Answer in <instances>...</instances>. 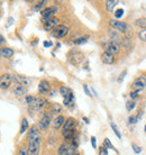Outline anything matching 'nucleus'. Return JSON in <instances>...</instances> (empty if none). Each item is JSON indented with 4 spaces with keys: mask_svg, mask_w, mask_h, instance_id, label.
Segmentation results:
<instances>
[{
    "mask_svg": "<svg viewBox=\"0 0 146 155\" xmlns=\"http://www.w3.org/2000/svg\"><path fill=\"white\" fill-rule=\"evenodd\" d=\"M51 90V84L47 80H42L38 84V91L41 94H47Z\"/></svg>",
    "mask_w": 146,
    "mask_h": 155,
    "instance_id": "obj_17",
    "label": "nucleus"
},
{
    "mask_svg": "<svg viewBox=\"0 0 146 155\" xmlns=\"http://www.w3.org/2000/svg\"><path fill=\"white\" fill-rule=\"evenodd\" d=\"M17 155H28V146H26V145H22V146L18 148Z\"/></svg>",
    "mask_w": 146,
    "mask_h": 155,
    "instance_id": "obj_29",
    "label": "nucleus"
},
{
    "mask_svg": "<svg viewBox=\"0 0 146 155\" xmlns=\"http://www.w3.org/2000/svg\"><path fill=\"white\" fill-rule=\"evenodd\" d=\"M102 145H104L105 147H107V148H111V150H114V151H116L117 153H118V151L116 150L115 147H114V145L111 144V142L109 140V138H105L104 140V143H102Z\"/></svg>",
    "mask_w": 146,
    "mask_h": 155,
    "instance_id": "obj_31",
    "label": "nucleus"
},
{
    "mask_svg": "<svg viewBox=\"0 0 146 155\" xmlns=\"http://www.w3.org/2000/svg\"><path fill=\"white\" fill-rule=\"evenodd\" d=\"M51 120H52V114L46 113L43 115V117L38 121V129L41 132H45L48 129L51 125Z\"/></svg>",
    "mask_w": 146,
    "mask_h": 155,
    "instance_id": "obj_5",
    "label": "nucleus"
},
{
    "mask_svg": "<svg viewBox=\"0 0 146 155\" xmlns=\"http://www.w3.org/2000/svg\"><path fill=\"white\" fill-rule=\"evenodd\" d=\"M27 140H28V143H33V142H36V140H42L41 130H39L36 126H33V127L28 130Z\"/></svg>",
    "mask_w": 146,
    "mask_h": 155,
    "instance_id": "obj_8",
    "label": "nucleus"
},
{
    "mask_svg": "<svg viewBox=\"0 0 146 155\" xmlns=\"http://www.w3.org/2000/svg\"><path fill=\"white\" fill-rule=\"evenodd\" d=\"M138 37L141 41L146 43V29H142V31H139L138 33Z\"/></svg>",
    "mask_w": 146,
    "mask_h": 155,
    "instance_id": "obj_37",
    "label": "nucleus"
},
{
    "mask_svg": "<svg viewBox=\"0 0 146 155\" xmlns=\"http://www.w3.org/2000/svg\"><path fill=\"white\" fill-rule=\"evenodd\" d=\"M74 155H80V153H79V152H77V153H75Z\"/></svg>",
    "mask_w": 146,
    "mask_h": 155,
    "instance_id": "obj_49",
    "label": "nucleus"
},
{
    "mask_svg": "<svg viewBox=\"0 0 146 155\" xmlns=\"http://www.w3.org/2000/svg\"><path fill=\"white\" fill-rule=\"evenodd\" d=\"M91 145H92V147L96 150L97 148V140H96V137H95V136L91 137Z\"/></svg>",
    "mask_w": 146,
    "mask_h": 155,
    "instance_id": "obj_43",
    "label": "nucleus"
},
{
    "mask_svg": "<svg viewBox=\"0 0 146 155\" xmlns=\"http://www.w3.org/2000/svg\"><path fill=\"white\" fill-rule=\"evenodd\" d=\"M12 83V74L4 73L0 75V89L7 90Z\"/></svg>",
    "mask_w": 146,
    "mask_h": 155,
    "instance_id": "obj_6",
    "label": "nucleus"
},
{
    "mask_svg": "<svg viewBox=\"0 0 146 155\" xmlns=\"http://www.w3.org/2000/svg\"><path fill=\"white\" fill-rule=\"evenodd\" d=\"M2 43H5V37L2 35H0V44H2Z\"/></svg>",
    "mask_w": 146,
    "mask_h": 155,
    "instance_id": "obj_47",
    "label": "nucleus"
},
{
    "mask_svg": "<svg viewBox=\"0 0 146 155\" xmlns=\"http://www.w3.org/2000/svg\"><path fill=\"white\" fill-rule=\"evenodd\" d=\"M46 105V100L41 97H34L33 101L28 105V108L31 111H38L39 109H42L44 106Z\"/></svg>",
    "mask_w": 146,
    "mask_h": 155,
    "instance_id": "obj_3",
    "label": "nucleus"
},
{
    "mask_svg": "<svg viewBox=\"0 0 146 155\" xmlns=\"http://www.w3.org/2000/svg\"><path fill=\"white\" fill-rule=\"evenodd\" d=\"M135 107H136V102H135L134 100H128L126 102V109H127V111H133Z\"/></svg>",
    "mask_w": 146,
    "mask_h": 155,
    "instance_id": "obj_30",
    "label": "nucleus"
},
{
    "mask_svg": "<svg viewBox=\"0 0 146 155\" xmlns=\"http://www.w3.org/2000/svg\"><path fill=\"white\" fill-rule=\"evenodd\" d=\"M0 55H1V58H12L14 56V50L7 46H1L0 47Z\"/></svg>",
    "mask_w": 146,
    "mask_h": 155,
    "instance_id": "obj_18",
    "label": "nucleus"
},
{
    "mask_svg": "<svg viewBox=\"0 0 146 155\" xmlns=\"http://www.w3.org/2000/svg\"><path fill=\"white\" fill-rule=\"evenodd\" d=\"M58 21H60V20H58V18H55V17H52V18H48V19L42 18L43 26H44V28H45L46 31H53L56 26H58Z\"/></svg>",
    "mask_w": 146,
    "mask_h": 155,
    "instance_id": "obj_10",
    "label": "nucleus"
},
{
    "mask_svg": "<svg viewBox=\"0 0 146 155\" xmlns=\"http://www.w3.org/2000/svg\"><path fill=\"white\" fill-rule=\"evenodd\" d=\"M121 46L124 47V48H126V50H131V47H133V42H131V38H127V37H124L123 42H121V44H120Z\"/></svg>",
    "mask_w": 146,
    "mask_h": 155,
    "instance_id": "obj_23",
    "label": "nucleus"
},
{
    "mask_svg": "<svg viewBox=\"0 0 146 155\" xmlns=\"http://www.w3.org/2000/svg\"><path fill=\"white\" fill-rule=\"evenodd\" d=\"M68 60L73 65H79L85 61V54L81 51L73 48L68 53Z\"/></svg>",
    "mask_w": 146,
    "mask_h": 155,
    "instance_id": "obj_2",
    "label": "nucleus"
},
{
    "mask_svg": "<svg viewBox=\"0 0 146 155\" xmlns=\"http://www.w3.org/2000/svg\"><path fill=\"white\" fill-rule=\"evenodd\" d=\"M118 4H119L118 0H107V1H106V9H107V12H109V14H112L115 7Z\"/></svg>",
    "mask_w": 146,
    "mask_h": 155,
    "instance_id": "obj_21",
    "label": "nucleus"
},
{
    "mask_svg": "<svg viewBox=\"0 0 146 155\" xmlns=\"http://www.w3.org/2000/svg\"><path fill=\"white\" fill-rule=\"evenodd\" d=\"M83 120H85V121L87 123V124H89V119H88V118H85V117H83Z\"/></svg>",
    "mask_w": 146,
    "mask_h": 155,
    "instance_id": "obj_48",
    "label": "nucleus"
},
{
    "mask_svg": "<svg viewBox=\"0 0 146 155\" xmlns=\"http://www.w3.org/2000/svg\"><path fill=\"white\" fill-rule=\"evenodd\" d=\"M69 27H66L65 25H58L52 31V36L55 38H63L69 34Z\"/></svg>",
    "mask_w": 146,
    "mask_h": 155,
    "instance_id": "obj_4",
    "label": "nucleus"
},
{
    "mask_svg": "<svg viewBox=\"0 0 146 155\" xmlns=\"http://www.w3.org/2000/svg\"><path fill=\"white\" fill-rule=\"evenodd\" d=\"M90 38V36L89 35H85V36H81L79 38H77L74 41V44L75 45H80V44H85V43L88 42V39Z\"/></svg>",
    "mask_w": 146,
    "mask_h": 155,
    "instance_id": "obj_27",
    "label": "nucleus"
},
{
    "mask_svg": "<svg viewBox=\"0 0 146 155\" xmlns=\"http://www.w3.org/2000/svg\"><path fill=\"white\" fill-rule=\"evenodd\" d=\"M127 74V70H124V72H121L120 73V75H119V78H118V83H121V82L124 81V79H125V75Z\"/></svg>",
    "mask_w": 146,
    "mask_h": 155,
    "instance_id": "obj_39",
    "label": "nucleus"
},
{
    "mask_svg": "<svg viewBox=\"0 0 146 155\" xmlns=\"http://www.w3.org/2000/svg\"><path fill=\"white\" fill-rule=\"evenodd\" d=\"M124 15V10L123 9H118V10H116L115 12V17L116 19H118V18H120L121 16Z\"/></svg>",
    "mask_w": 146,
    "mask_h": 155,
    "instance_id": "obj_40",
    "label": "nucleus"
},
{
    "mask_svg": "<svg viewBox=\"0 0 146 155\" xmlns=\"http://www.w3.org/2000/svg\"><path fill=\"white\" fill-rule=\"evenodd\" d=\"M28 128H29V124H28V120H27L26 118H23V119H22V125H20V130H19V133H20V134H24V133L26 132Z\"/></svg>",
    "mask_w": 146,
    "mask_h": 155,
    "instance_id": "obj_26",
    "label": "nucleus"
},
{
    "mask_svg": "<svg viewBox=\"0 0 146 155\" xmlns=\"http://www.w3.org/2000/svg\"><path fill=\"white\" fill-rule=\"evenodd\" d=\"M0 58H1V55H0Z\"/></svg>",
    "mask_w": 146,
    "mask_h": 155,
    "instance_id": "obj_53",
    "label": "nucleus"
},
{
    "mask_svg": "<svg viewBox=\"0 0 146 155\" xmlns=\"http://www.w3.org/2000/svg\"><path fill=\"white\" fill-rule=\"evenodd\" d=\"M100 58H101V61L105 63V64H114L116 62V56L115 54H112V53H109L107 51H104L101 55H100Z\"/></svg>",
    "mask_w": 146,
    "mask_h": 155,
    "instance_id": "obj_14",
    "label": "nucleus"
},
{
    "mask_svg": "<svg viewBox=\"0 0 146 155\" xmlns=\"http://www.w3.org/2000/svg\"><path fill=\"white\" fill-rule=\"evenodd\" d=\"M144 130H145V132H146V125H145V127H144Z\"/></svg>",
    "mask_w": 146,
    "mask_h": 155,
    "instance_id": "obj_50",
    "label": "nucleus"
},
{
    "mask_svg": "<svg viewBox=\"0 0 146 155\" xmlns=\"http://www.w3.org/2000/svg\"><path fill=\"white\" fill-rule=\"evenodd\" d=\"M12 82H15L16 84L18 85H23L25 88H27V87H29L32 84V80L29 78L20 75V74H14L12 75Z\"/></svg>",
    "mask_w": 146,
    "mask_h": 155,
    "instance_id": "obj_7",
    "label": "nucleus"
},
{
    "mask_svg": "<svg viewBox=\"0 0 146 155\" xmlns=\"http://www.w3.org/2000/svg\"><path fill=\"white\" fill-rule=\"evenodd\" d=\"M73 101H74V94H73V92H72L71 94H69L68 97L64 98V105H65V106L72 105Z\"/></svg>",
    "mask_w": 146,
    "mask_h": 155,
    "instance_id": "obj_28",
    "label": "nucleus"
},
{
    "mask_svg": "<svg viewBox=\"0 0 146 155\" xmlns=\"http://www.w3.org/2000/svg\"><path fill=\"white\" fill-rule=\"evenodd\" d=\"M104 47L107 52L112 53V54H116V53H118L120 51V44L112 42V41H109L106 44H104Z\"/></svg>",
    "mask_w": 146,
    "mask_h": 155,
    "instance_id": "obj_12",
    "label": "nucleus"
},
{
    "mask_svg": "<svg viewBox=\"0 0 146 155\" xmlns=\"http://www.w3.org/2000/svg\"><path fill=\"white\" fill-rule=\"evenodd\" d=\"M60 93H61V96L63 98L68 97L69 94H71L72 93V90L70 89V88H68V87H65V85H62V87H60Z\"/></svg>",
    "mask_w": 146,
    "mask_h": 155,
    "instance_id": "obj_24",
    "label": "nucleus"
},
{
    "mask_svg": "<svg viewBox=\"0 0 146 155\" xmlns=\"http://www.w3.org/2000/svg\"><path fill=\"white\" fill-rule=\"evenodd\" d=\"M131 88L135 91H142V90H144L146 88V78L144 75L136 78L133 81V83H131Z\"/></svg>",
    "mask_w": 146,
    "mask_h": 155,
    "instance_id": "obj_9",
    "label": "nucleus"
},
{
    "mask_svg": "<svg viewBox=\"0 0 146 155\" xmlns=\"http://www.w3.org/2000/svg\"><path fill=\"white\" fill-rule=\"evenodd\" d=\"M83 90H85V94H87L88 97H92V94H91V92H90V90H89L88 85L87 84H83Z\"/></svg>",
    "mask_w": 146,
    "mask_h": 155,
    "instance_id": "obj_42",
    "label": "nucleus"
},
{
    "mask_svg": "<svg viewBox=\"0 0 146 155\" xmlns=\"http://www.w3.org/2000/svg\"><path fill=\"white\" fill-rule=\"evenodd\" d=\"M144 77H145V78H146V73H145V75H144Z\"/></svg>",
    "mask_w": 146,
    "mask_h": 155,
    "instance_id": "obj_52",
    "label": "nucleus"
},
{
    "mask_svg": "<svg viewBox=\"0 0 146 155\" xmlns=\"http://www.w3.org/2000/svg\"><path fill=\"white\" fill-rule=\"evenodd\" d=\"M44 46H45V47L52 46V42H44Z\"/></svg>",
    "mask_w": 146,
    "mask_h": 155,
    "instance_id": "obj_45",
    "label": "nucleus"
},
{
    "mask_svg": "<svg viewBox=\"0 0 146 155\" xmlns=\"http://www.w3.org/2000/svg\"><path fill=\"white\" fill-rule=\"evenodd\" d=\"M12 21H14V18H12V17H9V18H8V24H7V27H8V26H9V25H10V24L12 23Z\"/></svg>",
    "mask_w": 146,
    "mask_h": 155,
    "instance_id": "obj_46",
    "label": "nucleus"
},
{
    "mask_svg": "<svg viewBox=\"0 0 146 155\" xmlns=\"http://www.w3.org/2000/svg\"><path fill=\"white\" fill-rule=\"evenodd\" d=\"M69 143H62L61 145H60V147H58V155H64L66 153V151H68V148H69Z\"/></svg>",
    "mask_w": 146,
    "mask_h": 155,
    "instance_id": "obj_25",
    "label": "nucleus"
},
{
    "mask_svg": "<svg viewBox=\"0 0 146 155\" xmlns=\"http://www.w3.org/2000/svg\"><path fill=\"white\" fill-rule=\"evenodd\" d=\"M109 36H110L112 42L118 43V44H121V42H123L124 39L123 36L120 35V33H118L117 31H109Z\"/></svg>",
    "mask_w": 146,
    "mask_h": 155,
    "instance_id": "obj_20",
    "label": "nucleus"
},
{
    "mask_svg": "<svg viewBox=\"0 0 146 155\" xmlns=\"http://www.w3.org/2000/svg\"><path fill=\"white\" fill-rule=\"evenodd\" d=\"M64 123H65V117L62 116V115H58V116H56L54 118L53 123H52V127H53V129L58 130L61 127H63Z\"/></svg>",
    "mask_w": 146,
    "mask_h": 155,
    "instance_id": "obj_16",
    "label": "nucleus"
},
{
    "mask_svg": "<svg viewBox=\"0 0 146 155\" xmlns=\"http://www.w3.org/2000/svg\"><path fill=\"white\" fill-rule=\"evenodd\" d=\"M139 93L141 91H135V90H131V92H129V97H131V100H136V99H138L139 98Z\"/></svg>",
    "mask_w": 146,
    "mask_h": 155,
    "instance_id": "obj_32",
    "label": "nucleus"
},
{
    "mask_svg": "<svg viewBox=\"0 0 146 155\" xmlns=\"http://www.w3.org/2000/svg\"><path fill=\"white\" fill-rule=\"evenodd\" d=\"M33 99H34V97H32V96H26V98H25V100H26V102L28 105L33 101Z\"/></svg>",
    "mask_w": 146,
    "mask_h": 155,
    "instance_id": "obj_44",
    "label": "nucleus"
},
{
    "mask_svg": "<svg viewBox=\"0 0 146 155\" xmlns=\"http://www.w3.org/2000/svg\"><path fill=\"white\" fill-rule=\"evenodd\" d=\"M138 117H137V115H131V116H129V118H128V123L131 125H135L137 121H138Z\"/></svg>",
    "mask_w": 146,
    "mask_h": 155,
    "instance_id": "obj_35",
    "label": "nucleus"
},
{
    "mask_svg": "<svg viewBox=\"0 0 146 155\" xmlns=\"http://www.w3.org/2000/svg\"><path fill=\"white\" fill-rule=\"evenodd\" d=\"M41 142L42 140H38L36 142L28 144V155H38L41 151Z\"/></svg>",
    "mask_w": 146,
    "mask_h": 155,
    "instance_id": "obj_13",
    "label": "nucleus"
},
{
    "mask_svg": "<svg viewBox=\"0 0 146 155\" xmlns=\"http://www.w3.org/2000/svg\"><path fill=\"white\" fill-rule=\"evenodd\" d=\"M99 155H108V148L105 147L104 145H101L99 147V151H98Z\"/></svg>",
    "mask_w": 146,
    "mask_h": 155,
    "instance_id": "obj_38",
    "label": "nucleus"
},
{
    "mask_svg": "<svg viewBox=\"0 0 146 155\" xmlns=\"http://www.w3.org/2000/svg\"><path fill=\"white\" fill-rule=\"evenodd\" d=\"M131 148H133V151H134L136 154H139V153L142 152V147L138 146L136 143H131Z\"/></svg>",
    "mask_w": 146,
    "mask_h": 155,
    "instance_id": "obj_36",
    "label": "nucleus"
},
{
    "mask_svg": "<svg viewBox=\"0 0 146 155\" xmlns=\"http://www.w3.org/2000/svg\"><path fill=\"white\" fill-rule=\"evenodd\" d=\"M46 4V1H39V2H37V5L34 7L35 10H38V9H42V7L44 6V5Z\"/></svg>",
    "mask_w": 146,
    "mask_h": 155,
    "instance_id": "obj_41",
    "label": "nucleus"
},
{
    "mask_svg": "<svg viewBox=\"0 0 146 155\" xmlns=\"http://www.w3.org/2000/svg\"><path fill=\"white\" fill-rule=\"evenodd\" d=\"M109 25H110V27L114 28L118 33L124 34L127 38H131V36H133V29H131V25H128L125 21H121V20L115 18V19L109 20Z\"/></svg>",
    "mask_w": 146,
    "mask_h": 155,
    "instance_id": "obj_1",
    "label": "nucleus"
},
{
    "mask_svg": "<svg viewBox=\"0 0 146 155\" xmlns=\"http://www.w3.org/2000/svg\"><path fill=\"white\" fill-rule=\"evenodd\" d=\"M135 25L141 29H146V17H142L135 20Z\"/></svg>",
    "mask_w": 146,
    "mask_h": 155,
    "instance_id": "obj_22",
    "label": "nucleus"
},
{
    "mask_svg": "<svg viewBox=\"0 0 146 155\" xmlns=\"http://www.w3.org/2000/svg\"><path fill=\"white\" fill-rule=\"evenodd\" d=\"M56 12H58V8L52 6V7L44 8L43 10H41V15H42V18H44V19H48V18H52L53 15Z\"/></svg>",
    "mask_w": 146,
    "mask_h": 155,
    "instance_id": "obj_15",
    "label": "nucleus"
},
{
    "mask_svg": "<svg viewBox=\"0 0 146 155\" xmlns=\"http://www.w3.org/2000/svg\"><path fill=\"white\" fill-rule=\"evenodd\" d=\"M75 125H77V120L74 119L73 117L66 118L65 123H64L63 127H62V135H65L69 130H71V129H73V128L75 127Z\"/></svg>",
    "mask_w": 146,
    "mask_h": 155,
    "instance_id": "obj_11",
    "label": "nucleus"
},
{
    "mask_svg": "<svg viewBox=\"0 0 146 155\" xmlns=\"http://www.w3.org/2000/svg\"><path fill=\"white\" fill-rule=\"evenodd\" d=\"M12 92L15 94L16 97H24L25 94L27 93V89L23 85H18L16 84L14 88H12Z\"/></svg>",
    "mask_w": 146,
    "mask_h": 155,
    "instance_id": "obj_19",
    "label": "nucleus"
},
{
    "mask_svg": "<svg viewBox=\"0 0 146 155\" xmlns=\"http://www.w3.org/2000/svg\"><path fill=\"white\" fill-rule=\"evenodd\" d=\"M0 15H1V9H0Z\"/></svg>",
    "mask_w": 146,
    "mask_h": 155,
    "instance_id": "obj_51",
    "label": "nucleus"
},
{
    "mask_svg": "<svg viewBox=\"0 0 146 155\" xmlns=\"http://www.w3.org/2000/svg\"><path fill=\"white\" fill-rule=\"evenodd\" d=\"M110 126H111V129L114 130V133L116 134V136L118 137V138H121V134H120V132L118 130V127H117V125L114 124V123H110Z\"/></svg>",
    "mask_w": 146,
    "mask_h": 155,
    "instance_id": "obj_33",
    "label": "nucleus"
},
{
    "mask_svg": "<svg viewBox=\"0 0 146 155\" xmlns=\"http://www.w3.org/2000/svg\"><path fill=\"white\" fill-rule=\"evenodd\" d=\"M51 107H52V113L60 114V113H61V111H62L61 106L58 105V104H52V105H51Z\"/></svg>",
    "mask_w": 146,
    "mask_h": 155,
    "instance_id": "obj_34",
    "label": "nucleus"
}]
</instances>
